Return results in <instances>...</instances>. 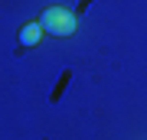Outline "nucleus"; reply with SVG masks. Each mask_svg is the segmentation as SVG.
<instances>
[{
    "label": "nucleus",
    "instance_id": "nucleus-1",
    "mask_svg": "<svg viewBox=\"0 0 147 140\" xmlns=\"http://www.w3.org/2000/svg\"><path fill=\"white\" fill-rule=\"evenodd\" d=\"M39 23H42V29H46V36H59V39L72 36V33L79 29V16L72 10H65V7H46L42 16H39Z\"/></svg>",
    "mask_w": 147,
    "mask_h": 140
},
{
    "label": "nucleus",
    "instance_id": "nucleus-2",
    "mask_svg": "<svg viewBox=\"0 0 147 140\" xmlns=\"http://www.w3.org/2000/svg\"><path fill=\"white\" fill-rule=\"evenodd\" d=\"M42 36H46L42 23H39V20H30V23H23V29H20V46H23V49H33Z\"/></svg>",
    "mask_w": 147,
    "mask_h": 140
}]
</instances>
